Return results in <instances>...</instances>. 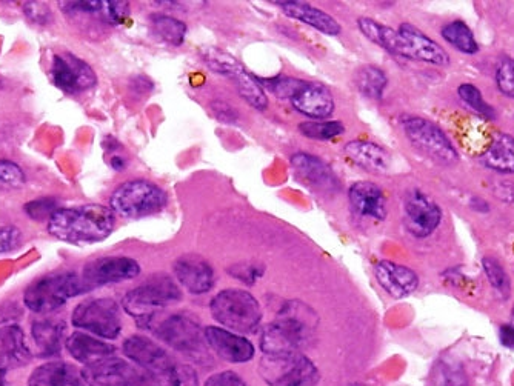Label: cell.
I'll return each instance as SVG.
<instances>
[{
	"label": "cell",
	"instance_id": "cell-1",
	"mask_svg": "<svg viewBox=\"0 0 514 386\" xmlns=\"http://www.w3.org/2000/svg\"><path fill=\"white\" fill-rule=\"evenodd\" d=\"M319 317L310 307L298 300L285 303L278 317L265 328L261 350L265 356L301 353L313 339Z\"/></svg>",
	"mask_w": 514,
	"mask_h": 386
},
{
	"label": "cell",
	"instance_id": "cell-2",
	"mask_svg": "<svg viewBox=\"0 0 514 386\" xmlns=\"http://www.w3.org/2000/svg\"><path fill=\"white\" fill-rule=\"evenodd\" d=\"M116 216L105 205L59 208L48 220V233L62 242L97 243L113 233Z\"/></svg>",
	"mask_w": 514,
	"mask_h": 386
},
{
	"label": "cell",
	"instance_id": "cell-3",
	"mask_svg": "<svg viewBox=\"0 0 514 386\" xmlns=\"http://www.w3.org/2000/svg\"><path fill=\"white\" fill-rule=\"evenodd\" d=\"M182 291L168 276H156L125 294L124 310L139 327L151 330L157 313L181 302Z\"/></svg>",
	"mask_w": 514,
	"mask_h": 386
},
{
	"label": "cell",
	"instance_id": "cell-4",
	"mask_svg": "<svg viewBox=\"0 0 514 386\" xmlns=\"http://www.w3.org/2000/svg\"><path fill=\"white\" fill-rule=\"evenodd\" d=\"M211 316L231 333H257L262 322L261 303L245 290H224L210 303Z\"/></svg>",
	"mask_w": 514,
	"mask_h": 386
},
{
	"label": "cell",
	"instance_id": "cell-5",
	"mask_svg": "<svg viewBox=\"0 0 514 386\" xmlns=\"http://www.w3.org/2000/svg\"><path fill=\"white\" fill-rule=\"evenodd\" d=\"M88 291L84 279L76 273H53L31 283L25 291L24 300L28 310L33 313L48 314Z\"/></svg>",
	"mask_w": 514,
	"mask_h": 386
},
{
	"label": "cell",
	"instance_id": "cell-6",
	"mask_svg": "<svg viewBox=\"0 0 514 386\" xmlns=\"http://www.w3.org/2000/svg\"><path fill=\"white\" fill-rule=\"evenodd\" d=\"M259 374L268 386H316L321 380L318 367L302 353L264 356Z\"/></svg>",
	"mask_w": 514,
	"mask_h": 386
},
{
	"label": "cell",
	"instance_id": "cell-7",
	"mask_svg": "<svg viewBox=\"0 0 514 386\" xmlns=\"http://www.w3.org/2000/svg\"><path fill=\"white\" fill-rule=\"evenodd\" d=\"M167 194L148 180H130L119 185L111 196V210L114 214L139 219L161 211L167 205Z\"/></svg>",
	"mask_w": 514,
	"mask_h": 386
},
{
	"label": "cell",
	"instance_id": "cell-8",
	"mask_svg": "<svg viewBox=\"0 0 514 386\" xmlns=\"http://www.w3.org/2000/svg\"><path fill=\"white\" fill-rule=\"evenodd\" d=\"M151 330L165 345L190 359L197 362H208L211 359L204 330L199 327V323L184 314H173L162 322H157Z\"/></svg>",
	"mask_w": 514,
	"mask_h": 386
},
{
	"label": "cell",
	"instance_id": "cell-9",
	"mask_svg": "<svg viewBox=\"0 0 514 386\" xmlns=\"http://www.w3.org/2000/svg\"><path fill=\"white\" fill-rule=\"evenodd\" d=\"M71 322L101 339H117L122 331L121 308L113 299H87L77 305Z\"/></svg>",
	"mask_w": 514,
	"mask_h": 386
},
{
	"label": "cell",
	"instance_id": "cell-10",
	"mask_svg": "<svg viewBox=\"0 0 514 386\" xmlns=\"http://www.w3.org/2000/svg\"><path fill=\"white\" fill-rule=\"evenodd\" d=\"M401 125L408 140L422 153L438 160L439 164L458 162V151L439 125L418 116H402Z\"/></svg>",
	"mask_w": 514,
	"mask_h": 386
},
{
	"label": "cell",
	"instance_id": "cell-11",
	"mask_svg": "<svg viewBox=\"0 0 514 386\" xmlns=\"http://www.w3.org/2000/svg\"><path fill=\"white\" fill-rule=\"evenodd\" d=\"M202 56H204L205 64L211 70L234 80V84H236L237 91L241 94L242 99L247 100L251 107L259 111L267 110L268 97L265 94L264 87L250 73L244 70L239 60L234 59L233 56L225 53V51L217 50V48H208V50L202 53Z\"/></svg>",
	"mask_w": 514,
	"mask_h": 386
},
{
	"label": "cell",
	"instance_id": "cell-12",
	"mask_svg": "<svg viewBox=\"0 0 514 386\" xmlns=\"http://www.w3.org/2000/svg\"><path fill=\"white\" fill-rule=\"evenodd\" d=\"M82 374L87 386H159L147 371L116 356L88 365Z\"/></svg>",
	"mask_w": 514,
	"mask_h": 386
},
{
	"label": "cell",
	"instance_id": "cell-13",
	"mask_svg": "<svg viewBox=\"0 0 514 386\" xmlns=\"http://www.w3.org/2000/svg\"><path fill=\"white\" fill-rule=\"evenodd\" d=\"M122 350L131 363L141 370L147 371L159 386L167 382L168 377L179 365L164 348L159 347L154 340L145 336L128 337Z\"/></svg>",
	"mask_w": 514,
	"mask_h": 386
},
{
	"label": "cell",
	"instance_id": "cell-14",
	"mask_svg": "<svg viewBox=\"0 0 514 386\" xmlns=\"http://www.w3.org/2000/svg\"><path fill=\"white\" fill-rule=\"evenodd\" d=\"M51 79L59 90L68 94L82 93L97 84L93 68L85 60L70 53L54 54Z\"/></svg>",
	"mask_w": 514,
	"mask_h": 386
},
{
	"label": "cell",
	"instance_id": "cell-15",
	"mask_svg": "<svg viewBox=\"0 0 514 386\" xmlns=\"http://www.w3.org/2000/svg\"><path fill=\"white\" fill-rule=\"evenodd\" d=\"M139 274H141V265L137 260L125 256H110L88 262L84 267L82 279L88 290H93L104 285L134 279Z\"/></svg>",
	"mask_w": 514,
	"mask_h": 386
},
{
	"label": "cell",
	"instance_id": "cell-16",
	"mask_svg": "<svg viewBox=\"0 0 514 386\" xmlns=\"http://www.w3.org/2000/svg\"><path fill=\"white\" fill-rule=\"evenodd\" d=\"M442 210L438 203L422 191L408 194L404 205V223L408 233L418 239H425L441 225Z\"/></svg>",
	"mask_w": 514,
	"mask_h": 386
},
{
	"label": "cell",
	"instance_id": "cell-17",
	"mask_svg": "<svg viewBox=\"0 0 514 386\" xmlns=\"http://www.w3.org/2000/svg\"><path fill=\"white\" fill-rule=\"evenodd\" d=\"M204 337L207 347L225 362L247 363L256 353L253 343L247 337L231 333L222 327L205 328Z\"/></svg>",
	"mask_w": 514,
	"mask_h": 386
},
{
	"label": "cell",
	"instance_id": "cell-18",
	"mask_svg": "<svg viewBox=\"0 0 514 386\" xmlns=\"http://www.w3.org/2000/svg\"><path fill=\"white\" fill-rule=\"evenodd\" d=\"M398 33L404 40L408 59L421 60L425 64L436 65V67L450 65V56H448L447 51L436 40L427 36L424 31L419 30L418 27L411 24H402Z\"/></svg>",
	"mask_w": 514,
	"mask_h": 386
},
{
	"label": "cell",
	"instance_id": "cell-19",
	"mask_svg": "<svg viewBox=\"0 0 514 386\" xmlns=\"http://www.w3.org/2000/svg\"><path fill=\"white\" fill-rule=\"evenodd\" d=\"M374 277L382 290L394 299H404L419 288L418 274L411 268L391 260H381L374 267Z\"/></svg>",
	"mask_w": 514,
	"mask_h": 386
},
{
	"label": "cell",
	"instance_id": "cell-20",
	"mask_svg": "<svg viewBox=\"0 0 514 386\" xmlns=\"http://www.w3.org/2000/svg\"><path fill=\"white\" fill-rule=\"evenodd\" d=\"M174 276L191 294H205L213 288L214 270L204 257L187 254L174 262Z\"/></svg>",
	"mask_w": 514,
	"mask_h": 386
},
{
	"label": "cell",
	"instance_id": "cell-21",
	"mask_svg": "<svg viewBox=\"0 0 514 386\" xmlns=\"http://www.w3.org/2000/svg\"><path fill=\"white\" fill-rule=\"evenodd\" d=\"M351 210L362 217L374 220H384L387 217V199L384 191L374 182L361 180L351 185L348 190Z\"/></svg>",
	"mask_w": 514,
	"mask_h": 386
},
{
	"label": "cell",
	"instance_id": "cell-22",
	"mask_svg": "<svg viewBox=\"0 0 514 386\" xmlns=\"http://www.w3.org/2000/svg\"><path fill=\"white\" fill-rule=\"evenodd\" d=\"M291 104L299 113L314 120H324L334 111V97L321 84H308L291 97Z\"/></svg>",
	"mask_w": 514,
	"mask_h": 386
},
{
	"label": "cell",
	"instance_id": "cell-23",
	"mask_svg": "<svg viewBox=\"0 0 514 386\" xmlns=\"http://www.w3.org/2000/svg\"><path fill=\"white\" fill-rule=\"evenodd\" d=\"M31 360L27 337L17 325H5L0 328V368L5 371L17 370Z\"/></svg>",
	"mask_w": 514,
	"mask_h": 386
},
{
	"label": "cell",
	"instance_id": "cell-24",
	"mask_svg": "<svg viewBox=\"0 0 514 386\" xmlns=\"http://www.w3.org/2000/svg\"><path fill=\"white\" fill-rule=\"evenodd\" d=\"M65 347L70 356L77 362L84 363L85 367L116 354V348L111 347L110 343L104 342L99 337L91 336V334L82 333V331H76L68 336L65 340Z\"/></svg>",
	"mask_w": 514,
	"mask_h": 386
},
{
	"label": "cell",
	"instance_id": "cell-25",
	"mask_svg": "<svg viewBox=\"0 0 514 386\" xmlns=\"http://www.w3.org/2000/svg\"><path fill=\"white\" fill-rule=\"evenodd\" d=\"M291 165L305 184H310L311 187L328 191L338 188L339 182L333 170L319 157L296 153L291 157Z\"/></svg>",
	"mask_w": 514,
	"mask_h": 386
},
{
	"label": "cell",
	"instance_id": "cell-26",
	"mask_svg": "<svg viewBox=\"0 0 514 386\" xmlns=\"http://www.w3.org/2000/svg\"><path fill=\"white\" fill-rule=\"evenodd\" d=\"M28 386H87L84 374L70 363L47 362L31 373Z\"/></svg>",
	"mask_w": 514,
	"mask_h": 386
},
{
	"label": "cell",
	"instance_id": "cell-27",
	"mask_svg": "<svg viewBox=\"0 0 514 386\" xmlns=\"http://www.w3.org/2000/svg\"><path fill=\"white\" fill-rule=\"evenodd\" d=\"M276 5H279L288 17L301 20L304 24L310 25L314 30L321 31L327 36L341 34L342 28L338 20L325 13L324 10L313 7V5L305 4V2H294V0L276 2Z\"/></svg>",
	"mask_w": 514,
	"mask_h": 386
},
{
	"label": "cell",
	"instance_id": "cell-28",
	"mask_svg": "<svg viewBox=\"0 0 514 386\" xmlns=\"http://www.w3.org/2000/svg\"><path fill=\"white\" fill-rule=\"evenodd\" d=\"M31 334L37 353L42 357H53L62 350V345L67 340V325L61 319L36 320L31 327Z\"/></svg>",
	"mask_w": 514,
	"mask_h": 386
},
{
	"label": "cell",
	"instance_id": "cell-29",
	"mask_svg": "<svg viewBox=\"0 0 514 386\" xmlns=\"http://www.w3.org/2000/svg\"><path fill=\"white\" fill-rule=\"evenodd\" d=\"M345 153L348 154L354 164L373 173H385L390 168L391 157L384 148L368 140H351L345 145Z\"/></svg>",
	"mask_w": 514,
	"mask_h": 386
},
{
	"label": "cell",
	"instance_id": "cell-30",
	"mask_svg": "<svg viewBox=\"0 0 514 386\" xmlns=\"http://www.w3.org/2000/svg\"><path fill=\"white\" fill-rule=\"evenodd\" d=\"M358 27L361 33L373 44L379 45L394 56L407 57L408 59L407 48H405L404 40L399 36L398 31L393 30L388 25L379 24L370 17H359Z\"/></svg>",
	"mask_w": 514,
	"mask_h": 386
},
{
	"label": "cell",
	"instance_id": "cell-31",
	"mask_svg": "<svg viewBox=\"0 0 514 386\" xmlns=\"http://www.w3.org/2000/svg\"><path fill=\"white\" fill-rule=\"evenodd\" d=\"M485 167L501 174H514V136L498 134L482 154Z\"/></svg>",
	"mask_w": 514,
	"mask_h": 386
},
{
	"label": "cell",
	"instance_id": "cell-32",
	"mask_svg": "<svg viewBox=\"0 0 514 386\" xmlns=\"http://www.w3.org/2000/svg\"><path fill=\"white\" fill-rule=\"evenodd\" d=\"M441 36L459 53L468 54V56L479 53L478 40L474 37L471 28L462 20H453L450 24L444 25Z\"/></svg>",
	"mask_w": 514,
	"mask_h": 386
},
{
	"label": "cell",
	"instance_id": "cell-33",
	"mask_svg": "<svg viewBox=\"0 0 514 386\" xmlns=\"http://www.w3.org/2000/svg\"><path fill=\"white\" fill-rule=\"evenodd\" d=\"M388 77L384 70L374 67V65H365L356 73V87L370 99L379 100L387 88Z\"/></svg>",
	"mask_w": 514,
	"mask_h": 386
},
{
	"label": "cell",
	"instance_id": "cell-34",
	"mask_svg": "<svg viewBox=\"0 0 514 386\" xmlns=\"http://www.w3.org/2000/svg\"><path fill=\"white\" fill-rule=\"evenodd\" d=\"M154 30L157 36L165 40L167 44L179 47L184 44L185 36H187V25L176 17L165 16V14H154L151 17Z\"/></svg>",
	"mask_w": 514,
	"mask_h": 386
},
{
	"label": "cell",
	"instance_id": "cell-35",
	"mask_svg": "<svg viewBox=\"0 0 514 386\" xmlns=\"http://www.w3.org/2000/svg\"><path fill=\"white\" fill-rule=\"evenodd\" d=\"M302 136L313 140H331L345 133V127L338 120H311L299 125Z\"/></svg>",
	"mask_w": 514,
	"mask_h": 386
},
{
	"label": "cell",
	"instance_id": "cell-36",
	"mask_svg": "<svg viewBox=\"0 0 514 386\" xmlns=\"http://www.w3.org/2000/svg\"><path fill=\"white\" fill-rule=\"evenodd\" d=\"M482 268H484L485 276L491 287L498 291L504 299H508L511 293V282L507 271L502 267L498 260L493 257H484L482 260Z\"/></svg>",
	"mask_w": 514,
	"mask_h": 386
},
{
	"label": "cell",
	"instance_id": "cell-37",
	"mask_svg": "<svg viewBox=\"0 0 514 386\" xmlns=\"http://www.w3.org/2000/svg\"><path fill=\"white\" fill-rule=\"evenodd\" d=\"M458 94L474 113L479 114V116L487 120H493L494 117H496L494 108L484 99L481 90H479L476 85L462 84L461 87L458 88Z\"/></svg>",
	"mask_w": 514,
	"mask_h": 386
},
{
	"label": "cell",
	"instance_id": "cell-38",
	"mask_svg": "<svg viewBox=\"0 0 514 386\" xmlns=\"http://www.w3.org/2000/svg\"><path fill=\"white\" fill-rule=\"evenodd\" d=\"M259 84H264L268 90H271V93L276 94L278 97H282V99H290L294 96V94L298 93L301 88H304L307 85L305 80L294 79V77H274V79H257Z\"/></svg>",
	"mask_w": 514,
	"mask_h": 386
},
{
	"label": "cell",
	"instance_id": "cell-39",
	"mask_svg": "<svg viewBox=\"0 0 514 386\" xmlns=\"http://www.w3.org/2000/svg\"><path fill=\"white\" fill-rule=\"evenodd\" d=\"M27 182L24 170L11 160H0V190H17Z\"/></svg>",
	"mask_w": 514,
	"mask_h": 386
},
{
	"label": "cell",
	"instance_id": "cell-40",
	"mask_svg": "<svg viewBox=\"0 0 514 386\" xmlns=\"http://www.w3.org/2000/svg\"><path fill=\"white\" fill-rule=\"evenodd\" d=\"M496 85L504 96L514 99V60L510 57H504L496 67L494 73Z\"/></svg>",
	"mask_w": 514,
	"mask_h": 386
},
{
	"label": "cell",
	"instance_id": "cell-41",
	"mask_svg": "<svg viewBox=\"0 0 514 386\" xmlns=\"http://www.w3.org/2000/svg\"><path fill=\"white\" fill-rule=\"evenodd\" d=\"M57 210H59L57 200L50 199V197H42V199L33 200L25 205V213L34 220H50Z\"/></svg>",
	"mask_w": 514,
	"mask_h": 386
},
{
	"label": "cell",
	"instance_id": "cell-42",
	"mask_svg": "<svg viewBox=\"0 0 514 386\" xmlns=\"http://www.w3.org/2000/svg\"><path fill=\"white\" fill-rule=\"evenodd\" d=\"M438 386H468L467 376L461 368L456 365H442L441 371H438Z\"/></svg>",
	"mask_w": 514,
	"mask_h": 386
},
{
	"label": "cell",
	"instance_id": "cell-43",
	"mask_svg": "<svg viewBox=\"0 0 514 386\" xmlns=\"http://www.w3.org/2000/svg\"><path fill=\"white\" fill-rule=\"evenodd\" d=\"M102 13L108 24L121 25L130 16V5L127 2H104Z\"/></svg>",
	"mask_w": 514,
	"mask_h": 386
},
{
	"label": "cell",
	"instance_id": "cell-44",
	"mask_svg": "<svg viewBox=\"0 0 514 386\" xmlns=\"http://www.w3.org/2000/svg\"><path fill=\"white\" fill-rule=\"evenodd\" d=\"M262 274H264V268L257 263H237L230 270V276L236 277L237 280L248 283V285H253Z\"/></svg>",
	"mask_w": 514,
	"mask_h": 386
},
{
	"label": "cell",
	"instance_id": "cell-45",
	"mask_svg": "<svg viewBox=\"0 0 514 386\" xmlns=\"http://www.w3.org/2000/svg\"><path fill=\"white\" fill-rule=\"evenodd\" d=\"M22 233L16 227L0 228V254L8 253L21 243Z\"/></svg>",
	"mask_w": 514,
	"mask_h": 386
},
{
	"label": "cell",
	"instance_id": "cell-46",
	"mask_svg": "<svg viewBox=\"0 0 514 386\" xmlns=\"http://www.w3.org/2000/svg\"><path fill=\"white\" fill-rule=\"evenodd\" d=\"M204 386H247V382L233 371H222V373L213 374Z\"/></svg>",
	"mask_w": 514,
	"mask_h": 386
},
{
	"label": "cell",
	"instance_id": "cell-47",
	"mask_svg": "<svg viewBox=\"0 0 514 386\" xmlns=\"http://www.w3.org/2000/svg\"><path fill=\"white\" fill-rule=\"evenodd\" d=\"M499 340L508 350H514V325L505 323L499 328Z\"/></svg>",
	"mask_w": 514,
	"mask_h": 386
},
{
	"label": "cell",
	"instance_id": "cell-48",
	"mask_svg": "<svg viewBox=\"0 0 514 386\" xmlns=\"http://www.w3.org/2000/svg\"><path fill=\"white\" fill-rule=\"evenodd\" d=\"M211 107H213L214 113H216V116L219 117V119L227 120V117L225 116H228V120H230V122H234V120H236V111H234L231 107H228L227 111H225V104H222V102H214Z\"/></svg>",
	"mask_w": 514,
	"mask_h": 386
},
{
	"label": "cell",
	"instance_id": "cell-49",
	"mask_svg": "<svg viewBox=\"0 0 514 386\" xmlns=\"http://www.w3.org/2000/svg\"><path fill=\"white\" fill-rule=\"evenodd\" d=\"M8 371H5L4 368H0V386H5V377H7Z\"/></svg>",
	"mask_w": 514,
	"mask_h": 386
}]
</instances>
